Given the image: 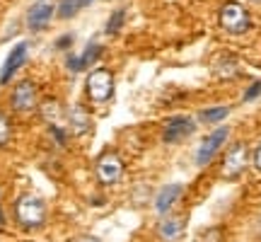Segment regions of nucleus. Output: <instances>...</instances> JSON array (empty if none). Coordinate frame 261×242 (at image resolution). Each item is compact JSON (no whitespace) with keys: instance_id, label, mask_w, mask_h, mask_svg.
Segmentation results:
<instances>
[{"instance_id":"6e6552de","label":"nucleus","mask_w":261,"mask_h":242,"mask_svg":"<svg viewBox=\"0 0 261 242\" xmlns=\"http://www.w3.org/2000/svg\"><path fill=\"white\" fill-rule=\"evenodd\" d=\"M194 131H196L194 119H189V116H174V119L167 121L162 138H165V143H179V140L189 138Z\"/></svg>"},{"instance_id":"9d476101","label":"nucleus","mask_w":261,"mask_h":242,"mask_svg":"<svg viewBox=\"0 0 261 242\" xmlns=\"http://www.w3.org/2000/svg\"><path fill=\"white\" fill-rule=\"evenodd\" d=\"M51 17H54V5L51 3H37L27 15V27L32 32H41L51 22Z\"/></svg>"},{"instance_id":"a211bd4d","label":"nucleus","mask_w":261,"mask_h":242,"mask_svg":"<svg viewBox=\"0 0 261 242\" xmlns=\"http://www.w3.org/2000/svg\"><path fill=\"white\" fill-rule=\"evenodd\" d=\"M41 116L46 121H56L61 116V104L56 100H46V102L41 104Z\"/></svg>"},{"instance_id":"5701e85b","label":"nucleus","mask_w":261,"mask_h":242,"mask_svg":"<svg viewBox=\"0 0 261 242\" xmlns=\"http://www.w3.org/2000/svg\"><path fill=\"white\" fill-rule=\"evenodd\" d=\"M73 242H99V240L92 237V235H83V237H77V240H73Z\"/></svg>"},{"instance_id":"412c9836","label":"nucleus","mask_w":261,"mask_h":242,"mask_svg":"<svg viewBox=\"0 0 261 242\" xmlns=\"http://www.w3.org/2000/svg\"><path fill=\"white\" fill-rule=\"evenodd\" d=\"M254 167L261 172V143L256 146V150H254Z\"/></svg>"},{"instance_id":"f257e3e1","label":"nucleus","mask_w":261,"mask_h":242,"mask_svg":"<svg viewBox=\"0 0 261 242\" xmlns=\"http://www.w3.org/2000/svg\"><path fill=\"white\" fill-rule=\"evenodd\" d=\"M15 218L22 228L37 230L46 223V204L34 194H22L15 204Z\"/></svg>"},{"instance_id":"423d86ee","label":"nucleus","mask_w":261,"mask_h":242,"mask_svg":"<svg viewBox=\"0 0 261 242\" xmlns=\"http://www.w3.org/2000/svg\"><path fill=\"white\" fill-rule=\"evenodd\" d=\"M247 162H249V150H247V146H244V143H234L232 148L227 150V155H225L223 175L227 179L240 177L244 170H247Z\"/></svg>"},{"instance_id":"0eeeda50","label":"nucleus","mask_w":261,"mask_h":242,"mask_svg":"<svg viewBox=\"0 0 261 242\" xmlns=\"http://www.w3.org/2000/svg\"><path fill=\"white\" fill-rule=\"evenodd\" d=\"M37 85L32 80H22L15 85V92H12V109L19 114H29L37 107Z\"/></svg>"},{"instance_id":"393cba45","label":"nucleus","mask_w":261,"mask_h":242,"mask_svg":"<svg viewBox=\"0 0 261 242\" xmlns=\"http://www.w3.org/2000/svg\"><path fill=\"white\" fill-rule=\"evenodd\" d=\"M0 225H5V218H3V211H0Z\"/></svg>"},{"instance_id":"39448f33","label":"nucleus","mask_w":261,"mask_h":242,"mask_svg":"<svg viewBox=\"0 0 261 242\" xmlns=\"http://www.w3.org/2000/svg\"><path fill=\"white\" fill-rule=\"evenodd\" d=\"M227 136H230V129H215L213 133H208L203 138V143L198 146V150H196V165L198 167H203V165H208L211 160L215 158V153L223 148V143L227 140Z\"/></svg>"},{"instance_id":"4468645a","label":"nucleus","mask_w":261,"mask_h":242,"mask_svg":"<svg viewBox=\"0 0 261 242\" xmlns=\"http://www.w3.org/2000/svg\"><path fill=\"white\" fill-rule=\"evenodd\" d=\"M80 8H83V0H61V5H58V17L70 19Z\"/></svg>"},{"instance_id":"a878e982","label":"nucleus","mask_w":261,"mask_h":242,"mask_svg":"<svg viewBox=\"0 0 261 242\" xmlns=\"http://www.w3.org/2000/svg\"><path fill=\"white\" fill-rule=\"evenodd\" d=\"M254 3H261V0H254Z\"/></svg>"},{"instance_id":"b1692460","label":"nucleus","mask_w":261,"mask_h":242,"mask_svg":"<svg viewBox=\"0 0 261 242\" xmlns=\"http://www.w3.org/2000/svg\"><path fill=\"white\" fill-rule=\"evenodd\" d=\"M92 3H94V0H83V8H85V5H92Z\"/></svg>"},{"instance_id":"9b49d317","label":"nucleus","mask_w":261,"mask_h":242,"mask_svg":"<svg viewBox=\"0 0 261 242\" xmlns=\"http://www.w3.org/2000/svg\"><path fill=\"white\" fill-rule=\"evenodd\" d=\"M181 191H184V186L181 184H169L165 186L162 191L158 194V199H155V211H158L160 215H165L172 208V206L177 204V199L181 196Z\"/></svg>"},{"instance_id":"6ab92c4d","label":"nucleus","mask_w":261,"mask_h":242,"mask_svg":"<svg viewBox=\"0 0 261 242\" xmlns=\"http://www.w3.org/2000/svg\"><path fill=\"white\" fill-rule=\"evenodd\" d=\"M10 119L5 116V114H0V146H5L10 140Z\"/></svg>"},{"instance_id":"ddd939ff","label":"nucleus","mask_w":261,"mask_h":242,"mask_svg":"<svg viewBox=\"0 0 261 242\" xmlns=\"http://www.w3.org/2000/svg\"><path fill=\"white\" fill-rule=\"evenodd\" d=\"M158 233L162 240L167 242H174L179 235L184 233V221H179V218H169V221H162L158 228Z\"/></svg>"},{"instance_id":"f3484780","label":"nucleus","mask_w":261,"mask_h":242,"mask_svg":"<svg viewBox=\"0 0 261 242\" xmlns=\"http://www.w3.org/2000/svg\"><path fill=\"white\" fill-rule=\"evenodd\" d=\"M230 114V107H213V109H205L203 114H201V121H205V124H215V121L225 119Z\"/></svg>"},{"instance_id":"f8f14e48","label":"nucleus","mask_w":261,"mask_h":242,"mask_svg":"<svg viewBox=\"0 0 261 242\" xmlns=\"http://www.w3.org/2000/svg\"><path fill=\"white\" fill-rule=\"evenodd\" d=\"M68 119H70L73 133H77V136H85L87 131L92 129V116H90V112H87L85 107H80V104H75L73 109H70Z\"/></svg>"},{"instance_id":"f03ea898","label":"nucleus","mask_w":261,"mask_h":242,"mask_svg":"<svg viewBox=\"0 0 261 242\" xmlns=\"http://www.w3.org/2000/svg\"><path fill=\"white\" fill-rule=\"evenodd\" d=\"M218 22H220V27L227 32V34H234V37H240L244 32H249L252 27V17H249V12L240 5V3H225L220 12H218Z\"/></svg>"},{"instance_id":"7ed1b4c3","label":"nucleus","mask_w":261,"mask_h":242,"mask_svg":"<svg viewBox=\"0 0 261 242\" xmlns=\"http://www.w3.org/2000/svg\"><path fill=\"white\" fill-rule=\"evenodd\" d=\"M87 97L92 102L102 104L107 100H112L114 94V75L107 68H92V73H87V83H85Z\"/></svg>"},{"instance_id":"aec40b11","label":"nucleus","mask_w":261,"mask_h":242,"mask_svg":"<svg viewBox=\"0 0 261 242\" xmlns=\"http://www.w3.org/2000/svg\"><path fill=\"white\" fill-rule=\"evenodd\" d=\"M259 94H261V80H259V83H254L252 87L244 92V102H252V100H256Z\"/></svg>"},{"instance_id":"dca6fc26","label":"nucleus","mask_w":261,"mask_h":242,"mask_svg":"<svg viewBox=\"0 0 261 242\" xmlns=\"http://www.w3.org/2000/svg\"><path fill=\"white\" fill-rule=\"evenodd\" d=\"M102 51H104V49L99 46V44H90V46L85 49V54H83V56H80V63H83V70H85V68H90V65H92L94 61H97V58L102 56Z\"/></svg>"},{"instance_id":"20e7f679","label":"nucleus","mask_w":261,"mask_h":242,"mask_svg":"<svg viewBox=\"0 0 261 242\" xmlns=\"http://www.w3.org/2000/svg\"><path fill=\"white\" fill-rule=\"evenodd\" d=\"M94 175L107 186L116 184V182L123 177V160L119 158L114 150H107V153H102V155L97 158V162H94Z\"/></svg>"},{"instance_id":"4be33fe9","label":"nucleus","mask_w":261,"mask_h":242,"mask_svg":"<svg viewBox=\"0 0 261 242\" xmlns=\"http://www.w3.org/2000/svg\"><path fill=\"white\" fill-rule=\"evenodd\" d=\"M70 44H73V34H68V37H61V39H58L56 46H58V49H65V46H70Z\"/></svg>"},{"instance_id":"2eb2a0df","label":"nucleus","mask_w":261,"mask_h":242,"mask_svg":"<svg viewBox=\"0 0 261 242\" xmlns=\"http://www.w3.org/2000/svg\"><path fill=\"white\" fill-rule=\"evenodd\" d=\"M123 19H126V10H114V15L109 17V22H107V34H109V37H116V34L121 32Z\"/></svg>"},{"instance_id":"1a4fd4ad","label":"nucleus","mask_w":261,"mask_h":242,"mask_svg":"<svg viewBox=\"0 0 261 242\" xmlns=\"http://www.w3.org/2000/svg\"><path fill=\"white\" fill-rule=\"evenodd\" d=\"M27 51H29V46H27V41H19L17 46L10 51V56H8V61H5V65H3V70H0V85H5V83H10V78L17 73L19 68L24 65V61H27Z\"/></svg>"}]
</instances>
